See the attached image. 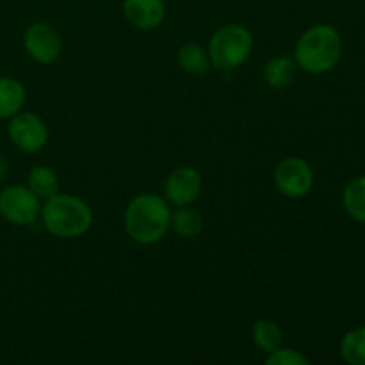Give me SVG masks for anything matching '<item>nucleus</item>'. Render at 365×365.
<instances>
[{"label":"nucleus","instance_id":"nucleus-4","mask_svg":"<svg viewBox=\"0 0 365 365\" xmlns=\"http://www.w3.org/2000/svg\"><path fill=\"white\" fill-rule=\"evenodd\" d=\"M253 50V36L246 27L230 24L214 32L209 41L210 64L220 71H230L242 66Z\"/></svg>","mask_w":365,"mask_h":365},{"label":"nucleus","instance_id":"nucleus-10","mask_svg":"<svg viewBox=\"0 0 365 365\" xmlns=\"http://www.w3.org/2000/svg\"><path fill=\"white\" fill-rule=\"evenodd\" d=\"M123 14L135 29L152 31L166 18V6L164 0H123Z\"/></svg>","mask_w":365,"mask_h":365},{"label":"nucleus","instance_id":"nucleus-2","mask_svg":"<svg viewBox=\"0 0 365 365\" xmlns=\"http://www.w3.org/2000/svg\"><path fill=\"white\" fill-rule=\"evenodd\" d=\"M342 56V38L331 25H314L303 32L294 48L296 66L307 73H327L334 70Z\"/></svg>","mask_w":365,"mask_h":365},{"label":"nucleus","instance_id":"nucleus-18","mask_svg":"<svg viewBox=\"0 0 365 365\" xmlns=\"http://www.w3.org/2000/svg\"><path fill=\"white\" fill-rule=\"evenodd\" d=\"M341 355L348 364L365 365V328H355L344 335Z\"/></svg>","mask_w":365,"mask_h":365},{"label":"nucleus","instance_id":"nucleus-17","mask_svg":"<svg viewBox=\"0 0 365 365\" xmlns=\"http://www.w3.org/2000/svg\"><path fill=\"white\" fill-rule=\"evenodd\" d=\"M344 209L353 220L365 223V177H356L346 185L342 195Z\"/></svg>","mask_w":365,"mask_h":365},{"label":"nucleus","instance_id":"nucleus-14","mask_svg":"<svg viewBox=\"0 0 365 365\" xmlns=\"http://www.w3.org/2000/svg\"><path fill=\"white\" fill-rule=\"evenodd\" d=\"M27 187L38 196L39 200H48L59 192V177L48 166H36L29 173Z\"/></svg>","mask_w":365,"mask_h":365},{"label":"nucleus","instance_id":"nucleus-15","mask_svg":"<svg viewBox=\"0 0 365 365\" xmlns=\"http://www.w3.org/2000/svg\"><path fill=\"white\" fill-rule=\"evenodd\" d=\"M252 341L255 342V346L260 351L271 353L282 346V342H284V331H282V328L274 321L259 319L253 324Z\"/></svg>","mask_w":365,"mask_h":365},{"label":"nucleus","instance_id":"nucleus-6","mask_svg":"<svg viewBox=\"0 0 365 365\" xmlns=\"http://www.w3.org/2000/svg\"><path fill=\"white\" fill-rule=\"evenodd\" d=\"M7 135L18 150L25 153H36L48 143V128L41 116L34 113H18L11 118Z\"/></svg>","mask_w":365,"mask_h":365},{"label":"nucleus","instance_id":"nucleus-3","mask_svg":"<svg viewBox=\"0 0 365 365\" xmlns=\"http://www.w3.org/2000/svg\"><path fill=\"white\" fill-rule=\"evenodd\" d=\"M43 227L59 239H77L91 228L93 210L73 195H53L41 205Z\"/></svg>","mask_w":365,"mask_h":365},{"label":"nucleus","instance_id":"nucleus-11","mask_svg":"<svg viewBox=\"0 0 365 365\" xmlns=\"http://www.w3.org/2000/svg\"><path fill=\"white\" fill-rule=\"evenodd\" d=\"M25 106V88L11 77H0V120H11Z\"/></svg>","mask_w":365,"mask_h":365},{"label":"nucleus","instance_id":"nucleus-19","mask_svg":"<svg viewBox=\"0 0 365 365\" xmlns=\"http://www.w3.org/2000/svg\"><path fill=\"white\" fill-rule=\"evenodd\" d=\"M266 364L269 365H309V359L303 353L291 348H277L267 355Z\"/></svg>","mask_w":365,"mask_h":365},{"label":"nucleus","instance_id":"nucleus-5","mask_svg":"<svg viewBox=\"0 0 365 365\" xmlns=\"http://www.w3.org/2000/svg\"><path fill=\"white\" fill-rule=\"evenodd\" d=\"M0 216L16 227H29L41 216V202L27 185H9L0 192Z\"/></svg>","mask_w":365,"mask_h":365},{"label":"nucleus","instance_id":"nucleus-7","mask_svg":"<svg viewBox=\"0 0 365 365\" xmlns=\"http://www.w3.org/2000/svg\"><path fill=\"white\" fill-rule=\"evenodd\" d=\"M274 184L287 198H303L314 185L312 168L299 157H287L274 170Z\"/></svg>","mask_w":365,"mask_h":365},{"label":"nucleus","instance_id":"nucleus-13","mask_svg":"<svg viewBox=\"0 0 365 365\" xmlns=\"http://www.w3.org/2000/svg\"><path fill=\"white\" fill-rule=\"evenodd\" d=\"M178 66L191 75H205L210 68L209 52L198 43H185L177 53Z\"/></svg>","mask_w":365,"mask_h":365},{"label":"nucleus","instance_id":"nucleus-16","mask_svg":"<svg viewBox=\"0 0 365 365\" xmlns=\"http://www.w3.org/2000/svg\"><path fill=\"white\" fill-rule=\"evenodd\" d=\"M171 228L178 237H196L203 230V216L195 209L178 207L175 214H171Z\"/></svg>","mask_w":365,"mask_h":365},{"label":"nucleus","instance_id":"nucleus-1","mask_svg":"<svg viewBox=\"0 0 365 365\" xmlns=\"http://www.w3.org/2000/svg\"><path fill=\"white\" fill-rule=\"evenodd\" d=\"M171 228V210L168 200L152 192H143L128 203L125 210V232L143 246L163 241Z\"/></svg>","mask_w":365,"mask_h":365},{"label":"nucleus","instance_id":"nucleus-9","mask_svg":"<svg viewBox=\"0 0 365 365\" xmlns=\"http://www.w3.org/2000/svg\"><path fill=\"white\" fill-rule=\"evenodd\" d=\"M202 192V175L191 166L175 168L164 182L166 200L175 207H187Z\"/></svg>","mask_w":365,"mask_h":365},{"label":"nucleus","instance_id":"nucleus-8","mask_svg":"<svg viewBox=\"0 0 365 365\" xmlns=\"http://www.w3.org/2000/svg\"><path fill=\"white\" fill-rule=\"evenodd\" d=\"M24 46L36 63L50 64L61 56L63 41H61L59 32L52 25L38 21L25 31Z\"/></svg>","mask_w":365,"mask_h":365},{"label":"nucleus","instance_id":"nucleus-20","mask_svg":"<svg viewBox=\"0 0 365 365\" xmlns=\"http://www.w3.org/2000/svg\"><path fill=\"white\" fill-rule=\"evenodd\" d=\"M6 177H7V164H6V160L0 157V184H2L4 178Z\"/></svg>","mask_w":365,"mask_h":365},{"label":"nucleus","instance_id":"nucleus-12","mask_svg":"<svg viewBox=\"0 0 365 365\" xmlns=\"http://www.w3.org/2000/svg\"><path fill=\"white\" fill-rule=\"evenodd\" d=\"M264 81L269 88L284 89L292 84L296 75V61L289 56H278L264 66Z\"/></svg>","mask_w":365,"mask_h":365}]
</instances>
